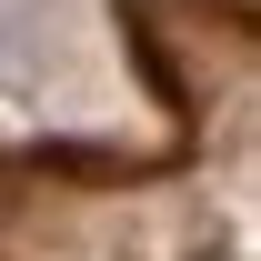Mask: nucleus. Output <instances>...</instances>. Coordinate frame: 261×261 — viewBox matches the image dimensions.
I'll list each match as a JSON object with an SVG mask.
<instances>
[{
  "mask_svg": "<svg viewBox=\"0 0 261 261\" xmlns=\"http://www.w3.org/2000/svg\"><path fill=\"white\" fill-rule=\"evenodd\" d=\"M0 61H10V10H0Z\"/></svg>",
  "mask_w": 261,
  "mask_h": 261,
  "instance_id": "obj_1",
  "label": "nucleus"
}]
</instances>
